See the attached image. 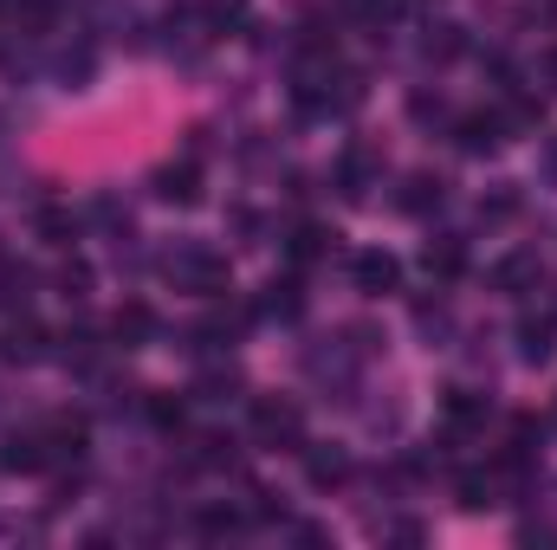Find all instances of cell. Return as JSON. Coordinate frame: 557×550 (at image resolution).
<instances>
[{
	"instance_id": "6da1fadb",
	"label": "cell",
	"mask_w": 557,
	"mask_h": 550,
	"mask_svg": "<svg viewBox=\"0 0 557 550\" xmlns=\"http://www.w3.org/2000/svg\"><path fill=\"white\" fill-rule=\"evenodd\" d=\"M162 273H169L175 291H188V298H227V291H234V266H227V253H214V247H201V240L175 247V253L162 260Z\"/></svg>"
},
{
	"instance_id": "7a4b0ae2",
	"label": "cell",
	"mask_w": 557,
	"mask_h": 550,
	"mask_svg": "<svg viewBox=\"0 0 557 550\" xmlns=\"http://www.w3.org/2000/svg\"><path fill=\"white\" fill-rule=\"evenodd\" d=\"M253 440L260 447H285V453H298L305 447V414L298 402H285V396H253Z\"/></svg>"
},
{
	"instance_id": "3957f363",
	"label": "cell",
	"mask_w": 557,
	"mask_h": 550,
	"mask_svg": "<svg viewBox=\"0 0 557 550\" xmlns=\"http://www.w3.org/2000/svg\"><path fill=\"white\" fill-rule=\"evenodd\" d=\"M350 285L370 291V298H389V291H403V260H396L389 247H363V253L350 260Z\"/></svg>"
},
{
	"instance_id": "277c9868",
	"label": "cell",
	"mask_w": 557,
	"mask_h": 550,
	"mask_svg": "<svg viewBox=\"0 0 557 550\" xmlns=\"http://www.w3.org/2000/svg\"><path fill=\"white\" fill-rule=\"evenodd\" d=\"M59 453H52V440H46V427H26V434H7V447H0V473H46Z\"/></svg>"
},
{
	"instance_id": "5b68a950",
	"label": "cell",
	"mask_w": 557,
	"mask_h": 550,
	"mask_svg": "<svg viewBox=\"0 0 557 550\" xmlns=\"http://www.w3.org/2000/svg\"><path fill=\"white\" fill-rule=\"evenodd\" d=\"M156 195L175 201V208H195V201H201V175H195V162H169V168H156Z\"/></svg>"
},
{
	"instance_id": "8992f818",
	"label": "cell",
	"mask_w": 557,
	"mask_h": 550,
	"mask_svg": "<svg viewBox=\"0 0 557 550\" xmlns=\"http://www.w3.org/2000/svg\"><path fill=\"white\" fill-rule=\"evenodd\" d=\"M305 453V479L311 486H344L350 479V453L344 447H298Z\"/></svg>"
},
{
	"instance_id": "52a82bcc",
	"label": "cell",
	"mask_w": 557,
	"mask_h": 550,
	"mask_svg": "<svg viewBox=\"0 0 557 550\" xmlns=\"http://www.w3.org/2000/svg\"><path fill=\"white\" fill-rule=\"evenodd\" d=\"M441 421H447V434L460 440V434H473L480 421H486V396H467V389H447V402H441Z\"/></svg>"
},
{
	"instance_id": "ba28073f",
	"label": "cell",
	"mask_w": 557,
	"mask_h": 550,
	"mask_svg": "<svg viewBox=\"0 0 557 550\" xmlns=\"http://www.w3.org/2000/svg\"><path fill=\"white\" fill-rule=\"evenodd\" d=\"M493 285H499V291H532V285H539V253H532V247L506 253V260L493 266Z\"/></svg>"
},
{
	"instance_id": "9c48e42d",
	"label": "cell",
	"mask_w": 557,
	"mask_h": 550,
	"mask_svg": "<svg viewBox=\"0 0 557 550\" xmlns=\"http://www.w3.org/2000/svg\"><path fill=\"white\" fill-rule=\"evenodd\" d=\"M253 311H260V317H278V324H292V317L305 311V291H298L292 278H273V285L260 291V304H253Z\"/></svg>"
},
{
	"instance_id": "30bf717a",
	"label": "cell",
	"mask_w": 557,
	"mask_h": 550,
	"mask_svg": "<svg viewBox=\"0 0 557 550\" xmlns=\"http://www.w3.org/2000/svg\"><path fill=\"white\" fill-rule=\"evenodd\" d=\"M370 175H376V155H370V149H350V155L337 162V182H344V195H350V201H363V195H370Z\"/></svg>"
},
{
	"instance_id": "8fae6325",
	"label": "cell",
	"mask_w": 557,
	"mask_h": 550,
	"mask_svg": "<svg viewBox=\"0 0 557 550\" xmlns=\"http://www.w3.org/2000/svg\"><path fill=\"white\" fill-rule=\"evenodd\" d=\"M39 343H46L39 324H13V330H7V363H39V357H46Z\"/></svg>"
},
{
	"instance_id": "7c38bea8",
	"label": "cell",
	"mask_w": 557,
	"mask_h": 550,
	"mask_svg": "<svg viewBox=\"0 0 557 550\" xmlns=\"http://www.w3.org/2000/svg\"><path fill=\"white\" fill-rule=\"evenodd\" d=\"M460 149L467 155H493L499 149V117H467L460 124Z\"/></svg>"
},
{
	"instance_id": "4fadbf2b",
	"label": "cell",
	"mask_w": 557,
	"mask_h": 550,
	"mask_svg": "<svg viewBox=\"0 0 557 550\" xmlns=\"http://www.w3.org/2000/svg\"><path fill=\"white\" fill-rule=\"evenodd\" d=\"M111 330H117V337H156V317H149V304H124Z\"/></svg>"
},
{
	"instance_id": "5bb4252c",
	"label": "cell",
	"mask_w": 557,
	"mask_h": 550,
	"mask_svg": "<svg viewBox=\"0 0 557 550\" xmlns=\"http://www.w3.org/2000/svg\"><path fill=\"white\" fill-rule=\"evenodd\" d=\"M519 357H525V363H545V357H552V324H525V330H519Z\"/></svg>"
},
{
	"instance_id": "9a60e30c",
	"label": "cell",
	"mask_w": 557,
	"mask_h": 550,
	"mask_svg": "<svg viewBox=\"0 0 557 550\" xmlns=\"http://www.w3.org/2000/svg\"><path fill=\"white\" fill-rule=\"evenodd\" d=\"M428 201H441V182H434V175H416V182H409V195H403V208H409V214H421Z\"/></svg>"
},
{
	"instance_id": "2e32d148",
	"label": "cell",
	"mask_w": 557,
	"mask_h": 550,
	"mask_svg": "<svg viewBox=\"0 0 557 550\" xmlns=\"http://www.w3.org/2000/svg\"><path fill=\"white\" fill-rule=\"evenodd\" d=\"M149 421L156 427H182V402L175 396H149Z\"/></svg>"
},
{
	"instance_id": "e0dca14e",
	"label": "cell",
	"mask_w": 557,
	"mask_h": 550,
	"mask_svg": "<svg viewBox=\"0 0 557 550\" xmlns=\"http://www.w3.org/2000/svg\"><path fill=\"white\" fill-rule=\"evenodd\" d=\"M318 253H324V234L318 227H298L292 234V260H318Z\"/></svg>"
},
{
	"instance_id": "ac0fdd59",
	"label": "cell",
	"mask_w": 557,
	"mask_h": 550,
	"mask_svg": "<svg viewBox=\"0 0 557 550\" xmlns=\"http://www.w3.org/2000/svg\"><path fill=\"white\" fill-rule=\"evenodd\" d=\"M428 273H460V247H454V240L428 247Z\"/></svg>"
},
{
	"instance_id": "d6986e66",
	"label": "cell",
	"mask_w": 557,
	"mask_h": 550,
	"mask_svg": "<svg viewBox=\"0 0 557 550\" xmlns=\"http://www.w3.org/2000/svg\"><path fill=\"white\" fill-rule=\"evenodd\" d=\"M337 7H344L350 20H370V13H383V0H337Z\"/></svg>"
},
{
	"instance_id": "ffe728a7",
	"label": "cell",
	"mask_w": 557,
	"mask_h": 550,
	"mask_svg": "<svg viewBox=\"0 0 557 550\" xmlns=\"http://www.w3.org/2000/svg\"><path fill=\"white\" fill-rule=\"evenodd\" d=\"M552 421H557V409H552Z\"/></svg>"
}]
</instances>
